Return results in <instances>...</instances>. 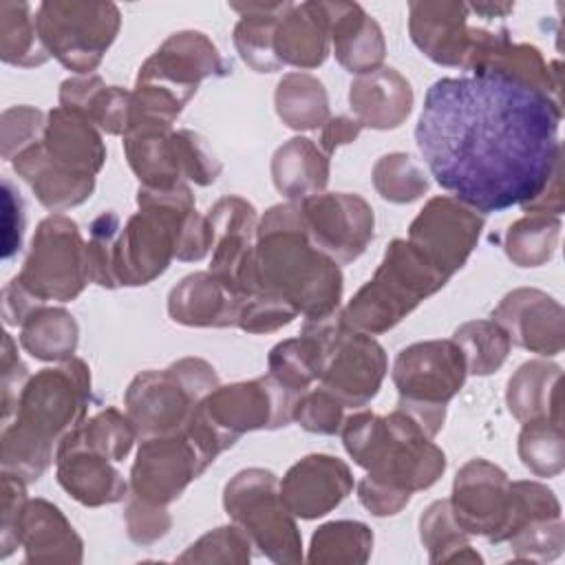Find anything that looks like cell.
<instances>
[{
  "label": "cell",
  "instance_id": "681fc988",
  "mask_svg": "<svg viewBox=\"0 0 565 565\" xmlns=\"http://www.w3.org/2000/svg\"><path fill=\"white\" fill-rule=\"evenodd\" d=\"M563 163H558L554 168V172L550 174L547 183L543 185V190L527 203H523V212L525 214H550V216H558L563 212Z\"/></svg>",
  "mask_w": 565,
  "mask_h": 565
},
{
  "label": "cell",
  "instance_id": "ee69618b",
  "mask_svg": "<svg viewBox=\"0 0 565 565\" xmlns=\"http://www.w3.org/2000/svg\"><path fill=\"white\" fill-rule=\"evenodd\" d=\"M342 402L331 395L327 388L305 391L296 406H294V419L309 433L320 435H333L340 433V426L344 422L342 417Z\"/></svg>",
  "mask_w": 565,
  "mask_h": 565
},
{
  "label": "cell",
  "instance_id": "8d00e7d4",
  "mask_svg": "<svg viewBox=\"0 0 565 565\" xmlns=\"http://www.w3.org/2000/svg\"><path fill=\"white\" fill-rule=\"evenodd\" d=\"M419 536L433 563L481 561V556L470 547L468 534L455 521L450 501H435L424 510L419 519Z\"/></svg>",
  "mask_w": 565,
  "mask_h": 565
},
{
  "label": "cell",
  "instance_id": "f907efd6",
  "mask_svg": "<svg viewBox=\"0 0 565 565\" xmlns=\"http://www.w3.org/2000/svg\"><path fill=\"white\" fill-rule=\"evenodd\" d=\"M360 130H362V124L358 119H351V117H344V115L327 119L324 126H322V135H320L322 152L329 157L338 146L355 141Z\"/></svg>",
  "mask_w": 565,
  "mask_h": 565
},
{
  "label": "cell",
  "instance_id": "bcb514c9",
  "mask_svg": "<svg viewBox=\"0 0 565 565\" xmlns=\"http://www.w3.org/2000/svg\"><path fill=\"white\" fill-rule=\"evenodd\" d=\"M298 311L280 298L267 294L247 296L238 309L236 324L249 333H269L289 324Z\"/></svg>",
  "mask_w": 565,
  "mask_h": 565
},
{
  "label": "cell",
  "instance_id": "d4e9b609",
  "mask_svg": "<svg viewBox=\"0 0 565 565\" xmlns=\"http://www.w3.org/2000/svg\"><path fill=\"white\" fill-rule=\"evenodd\" d=\"M60 486L84 505L117 503L126 497V481L106 459L86 448H60L55 452Z\"/></svg>",
  "mask_w": 565,
  "mask_h": 565
},
{
  "label": "cell",
  "instance_id": "1f68e13d",
  "mask_svg": "<svg viewBox=\"0 0 565 565\" xmlns=\"http://www.w3.org/2000/svg\"><path fill=\"white\" fill-rule=\"evenodd\" d=\"M276 113L294 130H316L329 119V99L322 82L309 73H289L276 88Z\"/></svg>",
  "mask_w": 565,
  "mask_h": 565
},
{
  "label": "cell",
  "instance_id": "ba28073f",
  "mask_svg": "<svg viewBox=\"0 0 565 565\" xmlns=\"http://www.w3.org/2000/svg\"><path fill=\"white\" fill-rule=\"evenodd\" d=\"M305 327L316 331L324 344L322 388L335 395L344 408L369 404L386 375V353L377 340L349 327L342 311L320 320H307Z\"/></svg>",
  "mask_w": 565,
  "mask_h": 565
},
{
  "label": "cell",
  "instance_id": "e575fe53",
  "mask_svg": "<svg viewBox=\"0 0 565 565\" xmlns=\"http://www.w3.org/2000/svg\"><path fill=\"white\" fill-rule=\"evenodd\" d=\"M22 344L40 360H71L77 349V322L64 309H35L24 320Z\"/></svg>",
  "mask_w": 565,
  "mask_h": 565
},
{
  "label": "cell",
  "instance_id": "f1b7e54d",
  "mask_svg": "<svg viewBox=\"0 0 565 565\" xmlns=\"http://www.w3.org/2000/svg\"><path fill=\"white\" fill-rule=\"evenodd\" d=\"M274 185L291 201L320 194L329 181V157L307 137L282 143L271 159Z\"/></svg>",
  "mask_w": 565,
  "mask_h": 565
},
{
  "label": "cell",
  "instance_id": "277c9868",
  "mask_svg": "<svg viewBox=\"0 0 565 565\" xmlns=\"http://www.w3.org/2000/svg\"><path fill=\"white\" fill-rule=\"evenodd\" d=\"M483 20L472 26L463 2H411L408 31L415 46L441 66L468 73L486 66L512 40L503 18L514 9L510 2H477Z\"/></svg>",
  "mask_w": 565,
  "mask_h": 565
},
{
  "label": "cell",
  "instance_id": "5b68a950",
  "mask_svg": "<svg viewBox=\"0 0 565 565\" xmlns=\"http://www.w3.org/2000/svg\"><path fill=\"white\" fill-rule=\"evenodd\" d=\"M446 282L448 276L417 247L395 238L375 276L351 298L342 318L349 327L369 335L384 333Z\"/></svg>",
  "mask_w": 565,
  "mask_h": 565
},
{
  "label": "cell",
  "instance_id": "74e56055",
  "mask_svg": "<svg viewBox=\"0 0 565 565\" xmlns=\"http://www.w3.org/2000/svg\"><path fill=\"white\" fill-rule=\"evenodd\" d=\"M452 342L459 347L466 360V369L472 375H490L501 369L510 353V338L494 320H472L461 324Z\"/></svg>",
  "mask_w": 565,
  "mask_h": 565
},
{
  "label": "cell",
  "instance_id": "30bf717a",
  "mask_svg": "<svg viewBox=\"0 0 565 565\" xmlns=\"http://www.w3.org/2000/svg\"><path fill=\"white\" fill-rule=\"evenodd\" d=\"M119 22L113 2H44L35 18L44 49L79 75L99 66Z\"/></svg>",
  "mask_w": 565,
  "mask_h": 565
},
{
  "label": "cell",
  "instance_id": "484cf974",
  "mask_svg": "<svg viewBox=\"0 0 565 565\" xmlns=\"http://www.w3.org/2000/svg\"><path fill=\"white\" fill-rule=\"evenodd\" d=\"M561 380L558 364L547 360L523 362L508 380V411L523 424L539 417L563 422L561 413Z\"/></svg>",
  "mask_w": 565,
  "mask_h": 565
},
{
  "label": "cell",
  "instance_id": "7402d4cb",
  "mask_svg": "<svg viewBox=\"0 0 565 565\" xmlns=\"http://www.w3.org/2000/svg\"><path fill=\"white\" fill-rule=\"evenodd\" d=\"M329 40L324 2L289 4L274 31V53L282 66L316 68L329 55Z\"/></svg>",
  "mask_w": 565,
  "mask_h": 565
},
{
  "label": "cell",
  "instance_id": "e0dca14e",
  "mask_svg": "<svg viewBox=\"0 0 565 565\" xmlns=\"http://www.w3.org/2000/svg\"><path fill=\"white\" fill-rule=\"evenodd\" d=\"M104 159L106 148L97 128L84 115L62 106L49 113L42 139L18 152V161L40 163L84 179H95Z\"/></svg>",
  "mask_w": 565,
  "mask_h": 565
},
{
  "label": "cell",
  "instance_id": "5bb4252c",
  "mask_svg": "<svg viewBox=\"0 0 565 565\" xmlns=\"http://www.w3.org/2000/svg\"><path fill=\"white\" fill-rule=\"evenodd\" d=\"M483 230V216L455 196L430 199L408 227L417 247L448 278L463 267Z\"/></svg>",
  "mask_w": 565,
  "mask_h": 565
},
{
  "label": "cell",
  "instance_id": "ac0fdd59",
  "mask_svg": "<svg viewBox=\"0 0 565 565\" xmlns=\"http://www.w3.org/2000/svg\"><path fill=\"white\" fill-rule=\"evenodd\" d=\"M512 344L552 358L565 349V311L550 294L532 287L510 291L490 316Z\"/></svg>",
  "mask_w": 565,
  "mask_h": 565
},
{
  "label": "cell",
  "instance_id": "ffe728a7",
  "mask_svg": "<svg viewBox=\"0 0 565 565\" xmlns=\"http://www.w3.org/2000/svg\"><path fill=\"white\" fill-rule=\"evenodd\" d=\"M280 499L294 516L318 519L340 505L353 490L349 466L331 455H307L282 477Z\"/></svg>",
  "mask_w": 565,
  "mask_h": 565
},
{
  "label": "cell",
  "instance_id": "9a60e30c",
  "mask_svg": "<svg viewBox=\"0 0 565 565\" xmlns=\"http://www.w3.org/2000/svg\"><path fill=\"white\" fill-rule=\"evenodd\" d=\"M300 210L311 243L335 263L355 260L373 238V210L358 194H313L300 201Z\"/></svg>",
  "mask_w": 565,
  "mask_h": 565
},
{
  "label": "cell",
  "instance_id": "2e32d148",
  "mask_svg": "<svg viewBox=\"0 0 565 565\" xmlns=\"http://www.w3.org/2000/svg\"><path fill=\"white\" fill-rule=\"evenodd\" d=\"M468 375L463 353L452 340L415 342L402 349L393 364V382L402 399L446 404Z\"/></svg>",
  "mask_w": 565,
  "mask_h": 565
},
{
  "label": "cell",
  "instance_id": "d6986e66",
  "mask_svg": "<svg viewBox=\"0 0 565 565\" xmlns=\"http://www.w3.org/2000/svg\"><path fill=\"white\" fill-rule=\"evenodd\" d=\"M216 73H223V60L210 38L199 31H179L143 62L137 82L166 88L188 102L201 79Z\"/></svg>",
  "mask_w": 565,
  "mask_h": 565
},
{
  "label": "cell",
  "instance_id": "7c38bea8",
  "mask_svg": "<svg viewBox=\"0 0 565 565\" xmlns=\"http://www.w3.org/2000/svg\"><path fill=\"white\" fill-rule=\"evenodd\" d=\"M214 459L188 426L179 433L146 437L130 470L132 497L154 505H168Z\"/></svg>",
  "mask_w": 565,
  "mask_h": 565
},
{
  "label": "cell",
  "instance_id": "cb8c5ba5",
  "mask_svg": "<svg viewBox=\"0 0 565 565\" xmlns=\"http://www.w3.org/2000/svg\"><path fill=\"white\" fill-rule=\"evenodd\" d=\"M349 102L362 126L388 130L397 128L408 117L413 108V88L395 68L382 66L353 79Z\"/></svg>",
  "mask_w": 565,
  "mask_h": 565
},
{
  "label": "cell",
  "instance_id": "7a4b0ae2",
  "mask_svg": "<svg viewBox=\"0 0 565 565\" xmlns=\"http://www.w3.org/2000/svg\"><path fill=\"white\" fill-rule=\"evenodd\" d=\"M243 296L267 294L285 300L307 320L338 311L342 274L309 234L300 203L274 205L256 225V243L241 278Z\"/></svg>",
  "mask_w": 565,
  "mask_h": 565
},
{
  "label": "cell",
  "instance_id": "8992f818",
  "mask_svg": "<svg viewBox=\"0 0 565 565\" xmlns=\"http://www.w3.org/2000/svg\"><path fill=\"white\" fill-rule=\"evenodd\" d=\"M216 386L218 377L205 360L183 358L163 371L139 373L124 397L126 415L141 439L179 433Z\"/></svg>",
  "mask_w": 565,
  "mask_h": 565
},
{
  "label": "cell",
  "instance_id": "60d3db41",
  "mask_svg": "<svg viewBox=\"0 0 565 565\" xmlns=\"http://www.w3.org/2000/svg\"><path fill=\"white\" fill-rule=\"evenodd\" d=\"M512 552L523 561L545 563L563 554L565 547V525L563 516L554 519H532L523 523L510 539Z\"/></svg>",
  "mask_w": 565,
  "mask_h": 565
},
{
  "label": "cell",
  "instance_id": "f546056e",
  "mask_svg": "<svg viewBox=\"0 0 565 565\" xmlns=\"http://www.w3.org/2000/svg\"><path fill=\"white\" fill-rule=\"evenodd\" d=\"M287 7V2L232 4V9L241 13V20L234 29V46L243 62L252 66L256 73H274L282 66L274 53V31Z\"/></svg>",
  "mask_w": 565,
  "mask_h": 565
},
{
  "label": "cell",
  "instance_id": "9c48e42d",
  "mask_svg": "<svg viewBox=\"0 0 565 565\" xmlns=\"http://www.w3.org/2000/svg\"><path fill=\"white\" fill-rule=\"evenodd\" d=\"M300 395L276 377L263 375L249 382L216 386L196 406L194 415L221 450H225L243 433L287 426L294 419V406Z\"/></svg>",
  "mask_w": 565,
  "mask_h": 565
},
{
  "label": "cell",
  "instance_id": "83f0119b",
  "mask_svg": "<svg viewBox=\"0 0 565 565\" xmlns=\"http://www.w3.org/2000/svg\"><path fill=\"white\" fill-rule=\"evenodd\" d=\"M60 104L84 115L108 135H126L128 130L130 93L119 86H106L97 75L66 79L60 88Z\"/></svg>",
  "mask_w": 565,
  "mask_h": 565
},
{
  "label": "cell",
  "instance_id": "4fadbf2b",
  "mask_svg": "<svg viewBox=\"0 0 565 565\" xmlns=\"http://www.w3.org/2000/svg\"><path fill=\"white\" fill-rule=\"evenodd\" d=\"M450 510L466 534L508 541L514 521L512 481L499 466L470 459L455 477Z\"/></svg>",
  "mask_w": 565,
  "mask_h": 565
},
{
  "label": "cell",
  "instance_id": "d6a6232c",
  "mask_svg": "<svg viewBox=\"0 0 565 565\" xmlns=\"http://www.w3.org/2000/svg\"><path fill=\"white\" fill-rule=\"evenodd\" d=\"M137 428L130 422L128 415H124L117 408H104L88 422H82L77 428H73L57 446L60 448H86L97 455H104L110 461H121L135 439H137Z\"/></svg>",
  "mask_w": 565,
  "mask_h": 565
},
{
  "label": "cell",
  "instance_id": "7bdbcfd3",
  "mask_svg": "<svg viewBox=\"0 0 565 565\" xmlns=\"http://www.w3.org/2000/svg\"><path fill=\"white\" fill-rule=\"evenodd\" d=\"M119 218L115 212H104L90 225V241L86 243L88 276L102 287H117L115 280V247L119 238Z\"/></svg>",
  "mask_w": 565,
  "mask_h": 565
},
{
  "label": "cell",
  "instance_id": "44dd1931",
  "mask_svg": "<svg viewBox=\"0 0 565 565\" xmlns=\"http://www.w3.org/2000/svg\"><path fill=\"white\" fill-rule=\"evenodd\" d=\"M324 9L338 62L355 75L382 68L386 46L380 24L355 2H324Z\"/></svg>",
  "mask_w": 565,
  "mask_h": 565
},
{
  "label": "cell",
  "instance_id": "603a6c76",
  "mask_svg": "<svg viewBox=\"0 0 565 565\" xmlns=\"http://www.w3.org/2000/svg\"><path fill=\"white\" fill-rule=\"evenodd\" d=\"M241 305L243 298L210 271L185 276L168 296L170 318L188 327H232Z\"/></svg>",
  "mask_w": 565,
  "mask_h": 565
},
{
  "label": "cell",
  "instance_id": "6da1fadb",
  "mask_svg": "<svg viewBox=\"0 0 565 565\" xmlns=\"http://www.w3.org/2000/svg\"><path fill=\"white\" fill-rule=\"evenodd\" d=\"M561 102L501 71L437 79L424 97L417 148L435 181L477 212L532 201L558 163Z\"/></svg>",
  "mask_w": 565,
  "mask_h": 565
},
{
  "label": "cell",
  "instance_id": "ab89813d",
  "mask_svg": "<svg viewBox=\"0 0 565 565\" xmlns=\"http://www.w3.org/2000/svg\"><path fill=\"white\" fill-rule=\"evenodd\" d=\"M373 185L391 203H411L428 192V177L411 154L391 152L373 166Z\"/></svg>",
  "mask_w": 565,
  "mask_h": 565
},
{
  "label": "cell",
  "instance_id": "f35d334b",
  "mask_svg": "<svg viewBox=\"0 0 565 565\" xmlns=\"http://www.w3.org/2000/svg\"><path fill=\"white\" fill-rule=\"evenodd\" d=\"M373 534L360 521H331L311 536L309 563H364L371 556Z\"/></svg>",
  "mask_w": 565,
  "mask_h": 565
},
{
  "label": "cell",
  "instance_id": "8fae6325",
  "mask_svg": "<svg viewBox=\"0 0 565 565\" xmlns=\"http://www.w3.org/2000/svg\"><path fill=\"white\" fill-rule=\"evenodd\" d=\"M88 280L86 243L82 241L77 223L64 214L44 218L15 282L35 302H66L73 300Z\"/></svg>",
  "mask_w": 565,
  "mask_h": 565
},
{
  "label": "cell",
  "instance_id": "836d02e7",
  "mask_svg": "<svg viewBox=\"0 0 565 565\" xmlns=\"http://www.w3.org/2000/svg\"><path fill=\"white\" fill-rule=\"evenodd\" d=\"M561 238V218L525 214L505 232V254L516 267H541L552 260Z\"/></svg>",
  "mask_w": 565,
  "mask_h": 565
},
{
  "label": "cell",
  "instance_id": "52a82bcc",
  "mask_svg": "<svg viewBox=\"0 0 565 565\" xmlns=\"http://www.w3.org/2000/svg\"><path fill=\"white\" fill-rule=\"evenodd\" d=\"M223 505L230 519L241 525L252 543L276 563H300L302 541L294 514L280 499V486L274 472L247 468L236 472L223 492Z\"/></svg>",
  "mask_w": 565,
  "mask_h": 565
},
{
  "label": "cell",
  "instance_id": "7dc6e473",
  "mask_svg": "<svg viewBox=\"0 0 565 565\" xmlns=\"http://www.w3.org/2000/svg\"><path fill=\"white\" fill-rule=\"evenodd\" d=\"M170 514L166 505H154L148 501H141L137 497H130L126 508V525L128 534L139 545H150L168 534L170 530Z\"/></svg>",
  "mask_w": 565,
  "mask_h": 565
},
{
  "label": "cell",
  "instance_id": "d590c367",
  "mask_svg": "<svg viewBox=\"0 0 565 565\" xmlns=\"http://www.w3.org/2000/svg\"><path fill=\"white\" fill-rule=\"evenodd\" d=\"M519 457L536 477H556L565 468L563 422L539 417L523 422L519 433Z\"/></svg>",
  "mask_w": 565,
  "mask_h": 565
},
{
  "label": "cell",
  "instance_id": "4dcf8cb0",
  "mask_svg": "<svg viewBox=\"0 0 565 565\" xmlns=\"http://www.w3.org/2000/svg\"><path fill=\"white\" fill-rule=\"evenodd\" d=\"M267 364L271 377L296 393H305L322 375L324 344L316 331L302 327L300 338L282 340L269 351Z\"/></svg>",
  "mask_w": 565,
  "mask_h": 565
},
{
  "label": "cell",
  "instance_id": "b9f144b4",
  "mask_svg": "<svg viewBox=\"0 0 565 565\" xmlns=\"http://www.w3.org/2000/svg\"><path fill=\"white\" fill-rule=\"evenodd\" d=\"M252 539L241 525H223L205 536H201L196 543H192L179 561H199V563H247L252 558Z\"/></svg>",
  "mask_w": 565,
  "mask_h": 565
},
{
  "label": "cell",
  "instance_id": "f6af8a7d",
  "mask_svg": "<svg viewBox=\"0 0 565 565\" xmlns=\"http://www.w3.org/2000/svg\"><path fill=\"white\" fill-rule=\"evenodd\" d=\"M174 146H177V157H179L183 179H190L196 185H210L216 181L221 172V163L201 135L192 130H177Z\"/></svg>",
  "mask_w": 565,
  "mask_h": 565
},
{
  "label": "cell",
  "instance_id": "c3c4849f",
  "mask_svg": "<svg viewBox=\"0 0 565 565\" xmlns=\"http://www.w3.org/2000/svg\"><path fill=\"white\" fill-rule=\"evenodd\" d=\"M358 497H360V503L375 516L397 514L411 499V494L393 490L369 475L358 483Z\"/></svg>",
  "mask_w": 565,
  "mask_h": 565
},
{
  "label": "cell",
  "instance_id": "816d5d0a",
  "mask_svg": "<svg viewBox=\"0 0 565 565\" xmlns=\"http://www.w3.org/2000/svg\"><path fill=\"white\" fill-rule=\"evenodd\" d=\"M22 201L13 196L11 192V183L4 181V252L2 256L9 258L18 247H20V238H22V223L24 218H18V223H13V214L22 212ZM22 216V214H18Z\"/></svg>",
  "mask_w": 565,
  "mask_h": 565
},
{
  "label": "cell",
  "instance_id": "3957f363",
  "mask_svg": "<svg viewBox=\"0 0 565 565\" xmlns=\"http://www.w3.org/2000/svg\"><path fill=\"white\" fill-rule=\"evenodd\" d=\"M88 399L90 373L77 358L29 380L18 402V479L31 481L46 470L60 441L82 424Z\"/></svg>",
  "mask_w": 565,
  "mask_h": 565
},
{
  "label": "cell",
  "instance_id": "4316f807",
  "mask_svg": "<svg viewBox=\"0 0 565 565\" xmlns=\"http://www.w3.org/2000/svg\"><path fill=\"white\" fill-rule=\"evenodd\" d=\"M20 541L29 561H82V539L49 501H33L20 519Z\"/></svg>",
  "mask_w": 565,
  "mask_h": 565
}]
</instances>
